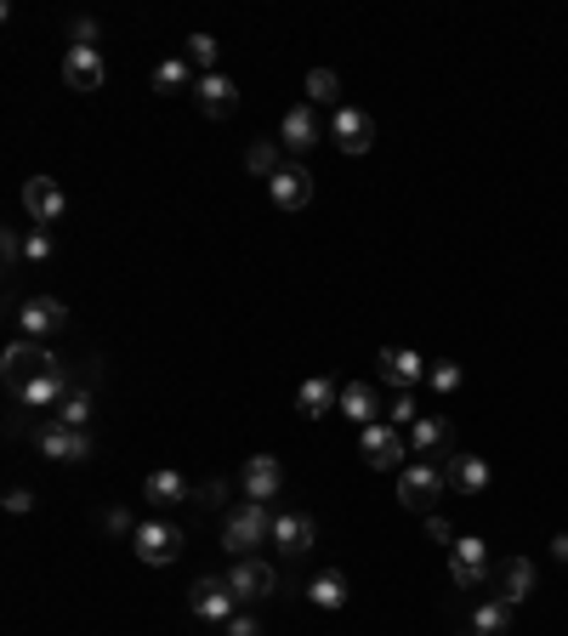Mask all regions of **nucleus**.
I'll return each mask as SVG.
<instances>
[{
    "instance_id": "f257e3e1",
    "label": "nucleus",
    "mask_w": 568,
    "mask_h": 636,
    "mask_svg": "<svg viewBox=\"0 0 568 636\" xmlns=\"http://www.w3.org/2000/svg\"><path fill=\"white\" fill-rule=\"evenodd\" d=\"M274 517L279 512H267L262 500H239L228 512V523H222V551H233V563L239 557H256L262 540H274Z\"/></svg>"
},
{
    "instance_id": "f03ea898",
    "label": "nucleus",
    "mask_w": 568,
    "mask_h": 636,
    "mask_svg": "<svg viewBox=\"0 0 568 636\" xmlns=\"http://www.w3.org/2000/svg\"><path fill=\"white\" fill-rule=\"evenodd\" d=\"M52 364H58V352H46V341H12L7 359H0V381H7L12 398H23V392H29V381L46 375Z\"/></svg>"
},
{
    "instance_id": "7ed1b4c3",
    "label": "nucleus",
    "mask_w": 568,
    "mask_h": 636,
    "mask_svg": "<svg viewBox=\"0 0 568 636\" xmlns=\"http://www.w3.org/2000/svg\"><path fill=\"white\" fill-rule=\"evenodd\" d=\"M358 454H364L376 472H404V466H409V461H404V454H409V438H399V426H392V421H376V426L358 432Z\"/></svg>"
},
{
    "instance_id": "20e7f679",
    "label": "nucleus",
    "mask_w": 568,
    "mask_h": 636,
    "mask_svg": "<svg viewBox=\"0 0 568 636\" xmlns=\"http://www.w3.org/2000/svg\"><path fill=\"white\" fill-rule=\"evenodd\" d=\"M443 466H432V461H409L404 472H399V500L409 506V512H432V506L443 500Z\"/></svg>"
},
{
    "instance_id": "39448f33",
    "label": "nucleus",
    "mask_w": 568,
    "mask_h": 636,
    "mask_svg": "<svg viewBox=\"0 0 568 636\" xmlns=\"http://www.w3.org/2000/svg\"><path fill=\"white\" fill-rule=\"evenodd\" d=\"M131 551L142 557L148 569H165V563H177L182 557V528L177 523H137V534H131Z\"/></svg>"
},
{
    "instance_id": "423d86ee",
    "label": "nucleus",
    "mask_w": 568,
    "mask_h": 636,
    "mask_svg": "<svg viewBox=\"0 0 568 636\" xmlns=\"http://www.w3.org/2000/svg\"><path fill=\"white\" fill-rule=\"evenodd\" d=\"M222 579L233 585L239 608H244V602H267V597L279 591V569H274V563H262V557H239V563H233L228 574H222Z\"/></svg>"
},
{
    "instance_id": "0eeeda50",
    "label": "nucleus",
    "mask_w": 568,
    "mask_h": 636,
    "mask_svg": "<svg viewBox=\"0 0 568 636\" xmlns=\"http://www.w3.org/2000/svg\"><path fill=\"white\" fill-rule=\"evenodd\" d=\"M450 579H455V591H478V585H489V546L472 540V534H460V540L450 546Z\"/></svg>"
},
{
    "instance_id": "6e6552de",
    "label": "nucleus",
    "mask_w": 568,
    "mask_h": 636,
    "mask_svg": "<svg viewBox=\"0 0 568 636\" xmlns=\"http://www.w3.org/2000/svg\"><path fill=\"white\" fill-rule=\"evenodd\" d=\"M68 324V308L58 296H29L17 308V329H23V341H46V336H58V329Z\"/></svg>"
},
{
    "instance_id": "1a4fd4ad",
    "label": "nucleus",
    "mask_w": 568,
    "mask_h": 636,
    "mask_svg": "<svg viewBox=\"0 0 568 636\" xmlns=\"http://www.w3.org/2000/svg\"><path fill=\"white\" fill-rule=\"evenodd\" d=\"M489 591H495L501 602H529L534 597V563L529 557H501L495 569H489Z\"/></svg>"
},
{
    "instance_id": "9d476101",
    "label": "nucleus",
    "mask_w": 568,
    "mask_h": 636,
    "mask_svg": "<svg viewBox=\"0 0 568 636\" xmlns=\"http://www.w3.org/2000/svg\"><path fill=\"white\" fill-rule=\"evenodd\" d=\"M35 449L46 454V461H91V438L86 432H74V426H63V421L35 426Z\"/></svg>"
},
{
    "instance_id": "9b49d317",
    "label": "nucleus",
    "mask_w": 568,
    "mask_h": 636,
    "mask_svg": "<svg viewBox=\"0 0 568 636\" xmlns=\"http://www.w3.org/2000/svg\"><path fill=\"white\" fill-rule=\"evenodd\" d=\"M188 608H193L200 620H211V625H228V620L239 614V597H233V585H228V579H193Z\"/></svg>"
},
{
    "instance_id": "f8f14e48",
    "label": "nucleus",
    "mask_w": 568,
    "mask_h": 636,
    "mask_svg": "<svg viewBox=\"0 0 568 636\" xmlns=\"http://www.w3.org/2000/svg\"><path fill=\"white\" fill-rule=\"evenodd\" d=\"M103 80H109L103 52H91V46H68V58H63V86L86 97V91H103Z\"/></svg>"
},
{
    "instance_id": "ddd939ff",
    "label": "nucleus",
    "mask_w": 568,
    "mask_h": 636,
    "mask_svg": "<svg viewBox=\"0 0 568 636\" xmlns=\"http://www.w3.org/2000/svg\"><path fill=\"white\" fill-rule=\"evenodd\" d=\"M239 489H244V500H274L279 489H285V466H279V454H251L244 461V472H239Z\"/></svg>"
},
{
    "instance_id": "4468645a",
    "label": "nucleus",
    "mask_w": 568,
    "mask_h": 636,
    "mask_svg": "<svg viewBox=\"0 0 568 636\" xmlns=\"http://www.w3.org/2000/svg\"><path fill=\"white\" fill-rule=\"evenodd\" d=\"M23 211L35 216V227H52L68 211V199H63V188L52 183V176H29V183H23Z\"/></svg>"
},
{
    "instance_id": "2eb2a0df",
    "label": "nucleus",
    "mask_w": 568,
    "mask_h": 636,
    "mask_svg": "<svg viewBox=\"0 0 568 636\" xmlns=\"http://www.w3.org/2000/svg\"><path fill=\"white\" fill-rule=\"evenodd\" d=\"M450 449H455V426L443 415H421L409 426V454L415 461H432V454H450Z\"/></svg>"
},
{
    "instance_id": "dca6fc26",
    "label": "nucleus",
    "mask_w": 568,
    "mask_h": 636,
    "mask_svg": "<svg viewBox=\"0 0 568 636\" xmlns=\"http://www.w3.org/2000/svg\"><path fill=\"white\" fill-rule=\"evenodd\" d=\"M313 540H318V523H313L307 512H279V517H274V546H279L285 557H307Z\"/></svg>"
},
{
    "instance_id": "f3484780",
    "label": "nucleus",
    "mask_w": 568,
    "mask_h": 636,
    "mask_svg": "<svg viewBox=\"0 0 568 636\" xmlns=\"http://www.w3.org/2000/svg\"><path fill=\"white\" fill-rule=\"evenodd\" d=\"M336 148L341 154H369L376 148V120L364 109H336Z\"/></svg>"
},
{
    "instance_id": "a211bd4d",
    "label": "nucleus",
    "mask_w": 568,
    "mask_h": 636,
    "mask_svg": "<svg viewBox=\"0 0 568 636\" xmlns=\"http://www.w3.org/2000/svg\"><path fill=\"white\" fill-rule=\"evenodd\" d=\"M267 194H274L279 211H307V199H313V176H307V165H285L274 183H267Z\"/></svg>"
},
{
    "instance_id": "6ab92c4d",
    "label": "nucleus",
    "mask_w": 568,
    "mask_h": 636,
    "mask_svg": "<svg viewBox=\"0 0 568 636\" xmlns=\"http://www.w3.org/2000/svg\"><path fill=\"white\" fill-rule=\"evenodd\" d=\"M68 392H74V375H68V364L58 359L46 375H35V381H29V392H23V403H29V410H52V403H63Z\"/></svg>"
},
{
    "instance_id": "aec40b11",
    "label": "nucleus",
    "mask_w": 568,
    "mask_h": 636,
    "mask_svg": "<svg viewBox=\"0 0 568 636\" xmlns=\"http://www.w3.org/2000/svg\"><path fill=\"white\" fill-rule=\"evenodd\" d=\"M443 483H450L455 495H483L489 489V461H483V454H450Z\"/></svg>"
},
{
    "instance_id": "412c9836",
    "label": "nucleus",
    "mask_w": 568,
    "mask_h": 636,
    "mask_svg": "<svg viewBox=\"0 0 568 636\" xmlns=\"http://www.w3.org/2000/svg\"><path fill=\"white\" fill-rule=\"evenodd\" d=\"M381 375H387L399 392H409L415 381L427 375V359H421V352H409V347H381Z\"/></svg>"
},
{
    "instance_id": "4be33fe9",
    "label": "nucleus",
    "mask_w": 568,
    "mask_h": 636,
    "mask_svg": "<svg viewBox=\"0 0 568 636\" xmlns=\"http://www.w3.org/2000/svg\"><path fill=\"white\" fill-rule=\"evenodd\" d=\"M200 109L211 114V120H228L233 109H239V86L228 80V74H200Z\"/></svg>"
},
{
    "instance_id": "5701e85b",
    "label": "nucleus",
    "mask_w": 568,
    "mask_h": 636,
    "mask_svg": "<svg viewBox=\"0 0 568 636\" xmlns=\"http://www.w3.org/2000/svg\"><path fill=\"white\" fill-rule=\"evenodd\" d=\"M318 142V120H313V103H295L279 125V148H290V154H307V148Z\"/></svg>"
},
{
    "instance_id": "b1692460",
    "label": "nucleus",
    "mask_w": 568,
    "mask_h": 636,
    "mask_svg": "<svg viewBox=\"0 0 568 636\" xmlns=\"http://www.w3.org/2000/svg\"><path fill=\"white\" fill-rule=\"evenodd\" d=\"M336 410L348 415L358 432H364V426H376V415H381L376 387H364V381H348V387H341V398H336Z\"/></svg>"
},
{
    "instance_id": "393cba45",
    "label": "nucleus",
    "mask_w": 568,
    "mask_h": 636,
    "mask_svg": "<svg viewBox=\"0 0 568 636\" xmlns=\"http://www.w3.org/2000/svg\"><path fill=\"white\" fill-rule=\"evenodd\" d=\"M348 597H353V585H348V574H341V569H325V574H313V579H307V602H313V608H325V614L348 608Z\"/></svg>"
},
{
    "instance_id": "a878e982",
    "label": "nucleus",
    "mask_w": 568,
    "mask_h": 636,
    "mask_svg": "<svg viewBox=\"0 0 568 636\" xmlns=\"http://www.w3.org/2000/svg\"><path fill=\"white\" fill-rule=\"evenodd\" d=\"M142 500H148V506H182V500H193V489H188V477H182V472L160 466V472H148Z\"/></svg>"
},
{
    "instance_id": "bb28decb",
    "label": "nucleus",
    "mask_w": 568,
    "mask_h": 636,
    "mask_svg": "<svg viewBox=\"0 0 568 636\" xmlns=\"http://www.w3.org/2000/svg\"><path fill=\"white\" fill-rule=\"evenodd\" d=\"M336 398H341V387L330 375H307L302 381V392H295V410H302L307 421H318V415H330L336 410Z\"/></svg>"
},
{
    "instance_id": "cd10ccee",
    "label": "nucleus",
    "mask_w": 568,
    "mask_h": 636,
    "mask_svg": "<svg viewBox=\"0 0 568 636\" xmlns=\"http://www.w3.org/2000/svg\"><path fill=\"white\" fill-rule=\"evenodd\" d=\"M472 631H478V636H512V602H501V597L478 602V614H472Z\"/></svg>"
},
{
    "instance_id": "c85d7f7f",
    "label": "nucleus",
    "mask_w": 568,
    "mask_h": 636,
    "mask_svg": "<svg viewBox=\"0 0 568 636\" xmlns=\"http://www.w3.org/2000/svg\"><path fill=\"white\" fill-rule=\"evenodd\" d=\"M188 80H193V63H188V58H165V63L154 68V91H160V97L182 91Z\"/></svg>"
},
{
    "instance_id": "c756f323",
    "label": "nucleus",
    "mask_w": 568,
    "mask_h": 636,
    "mask_svg": "<svg viewBox=\"0 0 568 636\" xmlns=\"http://www.w3.org/2000/svg\"><path fill=\"white\" fill-rule=\"evenodd\" d=\"M244 165H251L256 176H262V183H274V176L285 171V160H279V142H251V154H244Z\"/></svg>"
},
{
    "instance_id": "7c9ffc66",
    "label": "nucleus",
    "mask_w": 568,
    "mask_h": 636,
    "mask_svg": "<svg viewBox=\"0 0 568 636\" xmlns=\"http://www.w3.org/2000/svg\"><path fill=\"white\" fill-rule=\"evenodd\" d=\"M307 103H341V74L336 68H307Z\"/></svg>"
},
{
    "instance_id": "2f4dec72",
    "label": "nucleus",
    "mask_w": 568,
    "mask_h": 636,
    "mask_svg": "<svg viewBox=\"0 0 568 636\" xmlns=\"http://www.w3.org/2000/svg\"><path fill=\"white\" fill-rule=\"evenodd\" d=\"M58 421H63V426H74V432H86V421H91V392H86V387H74V392L58 403Z\"/></svg>"
},
{
    "instance_id": "473e14b6",
    "label": "nucleus",
    "mask_w": 568,
    "mask_h": 636,
    "mask_svg": "<svg viewBox=\"0 0 568 636\" xmlns=\"http://www.w3.org/2000/svg\"><path fill=\"white\" fill-rule=\"evenodd\" d=\"M182 58H188L193 68H205V74H216V58H222V46H216L211 35H188V40H182Z\"/></svg>"
},
{
    "instance_id": "72a5a7b5",
    "label": "nucleus",
    "mask_w": 568,
    "mask_h": 636,
    "mask_svg": "<svg viewBox=\"0 0 568 636\" xmlns=\"http://www.w3.org/2000/svg\"><path fill=\"white\" fill-rule=\"evenodd\" d=\"M52 250H58V245H52V234H46V227H35V234L23 239V257H29L35 267H40V262H52Z\"/></svg>"
},
{
    "instance_id": "f704fd0d",
    "label": "nucleus",
    "mask_w": 568,
    "mask_h": 636,
    "mask_svg": "<svg viewBox=\"0 0 568 636\" xmlns=\"http://www.w3.org/2000/svg\"><path fill=\"white\" fill-rule=\"evenodd\" d=\"M387 421H392V426H415V421H421V410H415L409 392H399V398L387 403Z\"/></svg>"
},
{
    "instance_id": "c9c22d12",
    "label": "nucleus",
    "mask_w": 568,
    "mask_h": 636,
    "mask_svg": "<svg viewBox=\"0 0 568 636\" xmlns=\"http://www.w3.org/2000/svg\"><path fill=\"white\" fill-rule=\"evenodd\" d=\"M427 381H432L438 392H460V364L443 359V364H432V370H427Z\"/></svg>"
},
{
    "instance_id": "e433bc0d",
    "label": "nucleus",
    "mask_w": 568,
    "mask_h": 636,
    "mask_svg": "<svg viewBox=\"0 0 568 636\" xmlns=\"http://www.w3.org/2000/svg\"><path fill=\"white\" fill-rule=\"evenodd\" d=\"M103 528H109V534H137V517L126 512V506H109V512H103Z\"/></svg>"
},
{
    "instance_id": "4c0bfd02",
    "label": "nucleus",
    "mask_w": 568,
    "mask_h": 636,
    "mask_svg": "<svg viewBox=\"0 0 568 636\" xmlns=\"http://www.w3.org/2000/svg\"><path fill=\"white\" fill-rule=\"evenodd\" d=\"M222 631H228V636H262V620L251 614V608H239V614H233L228 625H222Z\"/></svg>"
},
{
    "instance_id": "58836bf2",
    "label": "nucleus",
    "mask_w": 568,
    "mask_h": 636,
    "mask_svg": "<svg viewBox=\"0 0 568 636\" xmlns=\"http://www.w3.org/2000/svg\"><path fill=\"white\" fill-rule=\"evenodd\" d=\"M222 500H228V477L200 483V489H193V506H222Z\"/></svg>"
},
{
    "instance_id": "ea45409f",
    "label": "nucleus",
    "mask_w": 568,
    "mask_h": 636,
    "mask_svg": "<svg viewBox=\"0 0 568 636\" xmlns=\"http://www.w3.org/2000/svg\"><path fill=\"white\" fill-rule=\"evenodd\" d=\"M68 40L74 46H91V52H97V17H74L68 23Z\"/></svg>"
},
{
    "instance_id": "a19ab883",
    "label": "nucleus",
    "mask_w": 568,
    "mask_h": 636,
    "mask_svg": "<svg viewBox=\"0 0 568 636\" xmlns=\"http://www.w3.org/2000/svg\"><path fill=\"white\" fill-rule=\"evenodd\" d=\"M7 512H12V517H29V512H35V495H29V489H7Z\"/></svg>"
},
{
    "instance_id": "79ce46f5",
    "label": "nucleus",
    "mask_w": 568,
    "mask_h": 636,
    "mask_svg": "<svg viewBox=\"0 0 568 636\" xmlns=\"http://www.w3.org/2000/svg\"><path fill=\"white\" fill-rule=\"evenodd\" d=\"M427 534H432L438 546H455V540H460V534L450 528V517H427Z\"/></svg>"
},
{
    "instance_id": "37998d69",
    "label": "nucleus",
    "mask_w": 568,
    "mask_h": 636,
    "mask_svg": "<svg viewBox=\"0 0 568 636\" xmlns=\"http://www.w3.org/2000/svg\"><path fill=\"white\" fill-rule=\"evenodd\" d=\"M552 557H557V563H568V534H557V540H552Z\"/></svg>"
},
{
    "instance_id": "c03bdc74",
    "label": "nucleus",
    "mask_w": 568,
    "mask_h": 636,
    "mask_svg": "<svg viewBox=\"0 0 568 636\" xmlns=\"http://www.w3.org/2000/svg\"><path fill=\"white\" fill-rule=\"evenodd\" d=\"M460 636H478V631H460Z\"/></svg>"
}]
</instances>
